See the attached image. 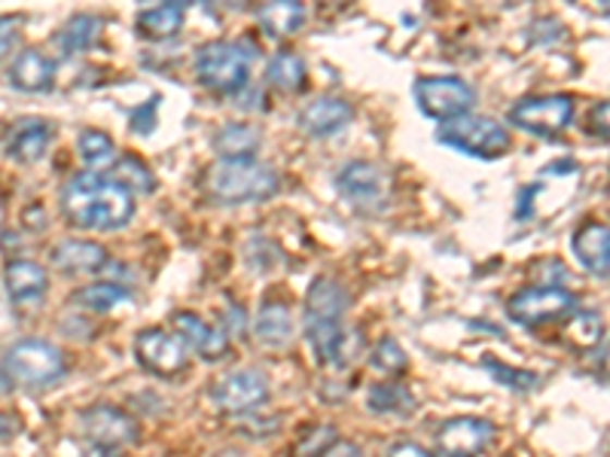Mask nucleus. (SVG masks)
<instances>
[{
    "instance_id": "obj_7",
    "label": "nucleus",
    "mask_w": 610,
    "mask_h": 457,
    "mask_svg": "<svg viewBox=\"0 0 610 457\" xmlns=\"http://www.w3.org/2000/svg\"><path fill=\"white\" fill-rule=\"evenodd\" d=\"M571 311H577V296L571 289L556 287V284L525 287L507 299V318L525 323V326L549 323V320L564 318Z\"/></svg>"
},
{
    "instance_id": "obj_2",
    "label": "nucleus",
    "mask_w": 610,
    "mask_h": 457,
    "mask_svg": "<svg viewBox=\"0 0 610 457\" xmlns=\"http://www.w3.org/2000/svg\"><path fill=\"white\" fill-rule=\"evenodd\" d=\"M278 174L259 159H220L208 171V193L223 205L266 201L278 193Z\"/></svg>"
},
{
    "instance_id": "obj_13",
    "label": "nucleus",
    "mask_w": 610,
    "mask_h": 457,
    "mask_svg": "<svg viewBox=\"0 0 610 457\" xmlns=\"http://www.w3.org/2000/svg\"><path fill=\"white\" fill-rule=\"evenodd\" d=\"M213 396H217V403H220L223 411H232V415L254 411L269 399V381L259 369H239V372H232V375H227L217 384Z\"/></svg>"
},
{
    "instance_id": "obj_29",
    "label": "nucleus",
    "mask_w": 610,
    "mask_h": 457,
    "mask_svg": "<svg viewBox=\"0 0 610 457\" xmlns=\"http://www.w3.org/2000/svg\"><path fill=\"white\" fill-rule=\"evenodd\" d=\"M366 406L376 415H412L415 411V399L410 396L406 387L400 384H376L369 396H366Z\"/></svg>"
},
{
    "instance_id": "obj_12",
    "label": "nucleus",
    "mask_w": 610,
    "mask_h": 457,
    "mask_svg": "<svg viewBox=\"0 0 610 457\" xmlns=\"http://www.w3.org/2000/svg\"><path fill=\"white\" fill-rule=\"evenodd\" d=\"M495 436V427L483 418H449L437 430V445L446 457H479Z\"/></svg>"
},
{
    "instance_id": "obj_35",
    "label": "nucleus",
    "mask_w": 610,
    "mask_h": 457,
    "mask_svg": "<svg viewBox=\"0 0 610 457\" xmlns=\"http://www.w3.org/2000/svg\"><path fill=\"white\" fill-rule=\"evenodd\" d=\"M571 335L577 338L580 345H593L595 338L601 335V318L595 311H580L571 323Z\"/></svg>"
},
{
    "instance_id": "obj_30",
    "label": "nucleus",
    "mask_w": 610,
    "mask_h": 457,
    "mask_svg": "<svg viewBox=\"0 0 610 457\" xmlns=\"http://www.w3.org/2000/svg\"><path fill=\"white\" fill-rule=\"evenodd\" d=\"M129 289L120 287V284H110V281H101V284H89V287L76 289L74 302L83 305V308H91V311H113L117 305L129 302Z\"/></svg>"
},
{
    "instance_id": "obj_5",
    "label": "nucleus",
    "mask_w": 610,
    "mask_h": 457,
    "mask_svg": "<svg viewBox=\"0 0 610 457\" xmlns=\"http://www.w3.org/2000/svg\"><path fill=\"white\" fill-rule=\"evenodd\" d=\"M437 140L476 159H498L510 150V135L501 122L479 113H464L455 120H446L437 128Z\"/></svg>"
},
{
    "instance_id": "obj_9",
    "label": "nucleus",
    "mask_w": 610,
    "mask_h": 457,
    "mask_svg": "<svg viewBox=\"0 0 610 457\" xmlns=\"http://www.w3.org/2000/svg\"><path fill=\"white\" fill-rule=\"evenodd\" d=\"M388 186H391L388 174L376 162H366V159L349 162L335 174L339 196L345 198L349 205H354L357 211H379V208H385Z\"/></svg>"
},
{
    "instance_id": "obj_40",
    "label": "nucleus",
    "mask_w": 610,
    "mask_h": 457,
    "mask_svg": "<svg viewBox=\"0 0 610 457\" xmlns=\"http://www.w3.org/2000/svg\"><path fill=\"white\" fill-rule=\"evenodd\" d=\"M608 101H601V104L593 110V132L601 135V140H608Z\"/></svg>"
},
{
    "instance_id": "obj_34",
    "label": "nucleus",
    "mask_w": 610,
    "mask_h": 457,
    "mask_svg": "<svg viewBox=\"0 0 610 457\" xmlns=\"http://www.w3.org/2000/svg\"><path fill=\"white\" fill-rule=\"evenodd\" d=\"M333 436H335V430L330 424L308 430L303 440H300V445H296V457H320V452L330 445Z\"/></svg>"
},
{
    "instance_id": "obj_26",
    "label": "nucleus",
    "mask_w": 610,
    "mask_h": 457,
    "mask_svg": "<svg viewBox=\"0 0 610 457\" xmlns=\"http://www.w3.org/2000/svg\"><path fill=\"white\" fill-rule=\"evenodd\" d=\"M98 34H101V18L91 13H80L56 34V44L61 46L64 55H80L98 40Z\"/></svg>"
},
{
    "instance_id": "obj_18",
    "label": "nucleus",
    "mask_w": 610,
    "mask_h": 457,
    "mask_svg": "<svg viewBox=\"0 0 610 457\" xmlns=\"http://www.w3.org/2000/svg\"><path fill=\"white\" fill-rule=\"evenodd\" d=\"M10 83L19 91H46L56 83V64L37 49H22L10 64Z\"/></svg>"
},
{
    "instance_id": "obj_38",
    "label": "nucleus",
    "mask_w": 610,
    "mask_h": 457,
    "mask_svg": "<svg viewBox=\"0 0 610 457\" xmlns=\"http://www.w3.org/2000/svg\"><path fill=\"white\" fill-rule=\"evenodd\" d=\"M156 107H159V98H150L147 107L135 110V116H132V128H137L141 135H150L152 125H156V122H152V110H156Z\"/></svg>"
},
{
    "instance_id": "obj_10",
    "label": "nucleus",
    "mask_w": 610,
    "mask_h": 457,
    "mask_svg": "<svg viewBox=\"0 0 610 457\" xmlns=\"http://www.w3.org/2000/svg\"><path fill=\"white\" fill-rule=\"evenodd\" d=\"M80 427L95 448H110V452L125 448L141 436V427H137L135 418L129 411H122L120 406H110V403L89 406L80 415Z\"/></svg>"
},
{
    "instance_id": "obj_27",
    "label": "nucleus",
    "mask_w": 610,
    "mask_h": 457,
    "mask_svg": "<svg viewBox=\"0 0 610 457\" xmlns=\"http://www.w3.org/2000/svg\"><path fill=\"white\" fill-rule=\"evenodd\" d=\"M266 83L278 91H300L305 86V61L293 52H278L266 64Z\"/></svg>"
},
{
    "instance_id": "obj_14",
    "label": "nucleus",
    "mask_w": 610,
    "mask_h": 457,
    "mask_svg": "<svg viewBox=\"0 0 610 457\" xmlns=\"http://www.w3.org/2000/svg\"><path fill=\"white\" fill-rule=\"evenodd\" d=\"M174 330L181 335V342L186 348H193L198 357L205 360H220L229 350V338L220 326H213L208 320H202L198 314H174Z\"/></svg>"
},
{
    "instance_id": "obj_36",
    "label": "nucleus",
    "mask_w": 610,
    "mask_h": 457,
    "mask_svg": "<svg viewBox=\"0 0 610 457\" xmlns=\"http://www.w3.org/2000/svg\"><path fill=\"white\" fill-rule=\"evenodd\" d=\"M320 457H364V448L351 440H335L320 452Z\"/></svg>"
},
{
    "instance_id": "obj_17",
    "label": "nucleus",
    "mask_w": 610,
    "mask_h": 457,
    "mask_svg": "<svg viewBox=\"0 0 610 457\" xmlns=\"http://www.w3.org/2000/svg\"><path fill=\"white\" fill-rule=\"evenodd\" d=\"M574 257L580 259L583 269H589L598 277H608L610 269V232L605 223H583L571 238Z\"/></svg>"
},
{
    "instance_id": "obj_41",
    "label": "nucleus",
    "mask_w": 610,
    "mask_h": 457,
    "mask_svg": "<svg viewBox=\"0 0 610 457\" xmlns=\"http://www.w3.org/2000/svg\"><path fill=\"white\" fill-rule=\"evenodd\" d=\"M19 430H22L19 418H15V415H3V411H0V442L13 440Z\"/></svg>"
},
{
    "instance_id": "obj_19",
    "label": "nucleus",
    "mask_w": 610,
    "mask_h": 457,
    "mask_svg": "<svg viewBox=\"0 0 610 457\" xmlns=\"http://www.w3.org/2000/svg\"><path fill=\"white\" fill-rule=\"evenodd\" d=\"M349 308V293L342 284H335L330 277H318L308 293H305V323H318V320H342Z\"/></svg>"
},
{
    "instance_id": "obj_33",
    "label": "nucleus",
    "mask_w": 610,
    "mask_h": 457,
    "mask_svg": "<svg viewBox=\"0 0 610 457\" xmlns=\"http://www.w3.org/2000/svg\"><path fill=\"white\" fill-rule=\"evenodd\" d=\"M486 366H488V372L501 381V384L513 387V391H522V394H525V391H532L534 384H537V379H534L532 372H525V369L503 366V363H498V360H491V357H486Z\"/></svg>"
},
{
    "instance_id": "obj_22",
    "label": "nucleus",
    "mask_w": 610,
    "mask_h": 457,
    "mask_svg": "<svg viewBox=\"0 0 610 457\" xmlns=\"http://www.w3.org/2000/svg\"><path fill=\"white\" fill-rule=\"evenodd\" d=\"M254 335L259 338V345L266 348H288L290 338H293V314L284 302H263V308L257 311L254 320Z\"/></svg>"
},
{
    "instance_id": "obj_11",
    "label": "nucleus",
    "mask_w": 610,
    "mask_h": 457,
    "mask_svg": "<svg viewBox=\"0 0 610 457\" xmlns=\"http://www.w3.org/2000/svg\"><path fill=\"white\" fill-rule=\"evenodd\" d=\"M135 360L152 375L171 379L181 369H186V345L178 333L150 326V330H141L135 335Z\"/></svg>"
},
{
    "instance_id": "obj_32",
    "label": "nucleus",
    "mask_w": 610,
    "mask_h": 457,
    "mask_svg": "<svg viewBox=\"0 0 610 457\" xmlns=\"http://www.w3.org/2000/svg\"><path fill=\"white\" fill-rule=\"evenodd\" d=\"M113 181L120 183V186H125L132 196H135V193H150L152 189L150 171L141 165L135 156H122V159H117V177H113Z\"/></svg>"
},
{
    "instance_id": "obj_4",
    "label": "nucleus",
    "mask_w": 610,
    "mask_h": 457,
    "mask_svg": "<svg viewBox=\"0 0 610 457\" xmlns=\"http://www.w3.org/2000/svg\"><path fill=\"white\" fill-rule=\"evenodd\" d=\"M0 375L15 387H44L64 375V357L44 338H22L3 350Z\"/></svg>"
},
{
    "instance_id": "obj_6",
    "label": "nucleus",
    "mask_w": 610,
    "mask_h": 457,
    "mask_svg": "<svg viewBox=\"0 0 610 457\" xmlns=\"http://www.w3.org/2000/svg\"><path fill=\"white\" fill-rule=\"evenodd\" d=\"M412 95L418 110L437 122L464 116L476 104V89L461 76H422L412 86Z\"/></svg>"
},
{
    "instance_id": "obj_15",
    "label": "nucleus",
    "mask_w": 610,
    "mask_h": 457,
    "mask_svg": "<svg viewBox=\"0 0 610 457\" xmlns=\"http://www.w3.org/2000/svg\"><path fill=\"white\" fill-rule=\"evenodd\" d=\"M351 120H354V110H351L349 101H342V98H318V101L303 107L300 128L312 137H330L339 135Z\"/></svg>"
},
{
    "instance_id": "obj_37",
    "label": "nucleus",
    "mask_w": 610,
    "mask_h": 457,
    "mask_svg": "<svg viewBox=\"0 0 610 457\" xmlns=\"http://www.w3.org/2000/svg\"><path fill=\"white\" fill-rule=\"evenodd\" d=\"M19 40V22L10 15H0V55H7Z\"/></svg>"
},
{
    "instance_id": "obj_16",
    "label": "nucleus",
    "mask_w": 610,
    "mask_h": 457,
    "mask_svg": "<svg viewBox=\"0 0 610 457\" xmlns=\"http://www.w3.org/2000/svg\"><path fill=\"white\" fill-rule=\"evenodd\" d=\"M49 262L64 274H91L105 269L107 250L86 238H64L49 250Z\"/></svg>"
},
{
    "instance_id": "obj_20",
    "label": "nucleus",
    "mask_w": 610,
    "mask_h": 457,
    "mask_svg": "<svg viewBox=\"0 0 610 457\" xmlns=\"http://www.w3.org/2000/svg\"><path fill=\"white\" fill-rule=\"evenodd\" d=\"M7 289H10V299L19 305H30L44 299L46 287H49V277H46L44 265H37L34 259H13L7 265Z\"/></svg>"
},
{
    "instance_id": "obj_39",
    "label": "nucleus",
    "mask_w": 610,
    "mask_h": 457,
    "mask_svg": "<svg viewBox=\"0 0 610 457\" xmlns=\"http://www.w3.org/2000/svg\"><path fill=\"white\" fill-rule=\"evenodd\" d=\"M388 457H434V455H430L427 448H422V445H415V442H396V445H391Z\"/></svg>"
},
{
    "instance_id": "obj_24",
    "label": "nucleus",
    "mask_w": 610,
    "mask_h": 457,
    "mask_svg": "<svg viewBox=\"0 0 610 457\" xmlns=\"http://www.w3.org/2000/svg\"><path fill=\"white\" fill-rule=\"evenodd\" d=\"M305 18H308L305 7L303 3H293V0H274V3H266V7L257 10L259 28L266 30L269 37H290V34H296L305 25Z\"/></svg>"
},
{
    "instance_id": "obj_42",
    "label": "nucleus",
    "mask_w": 610,
    "mask_h": 457,
    "mask_svg": "<svg viewBox=\"0 0 610 457\" xmlns=\"http://www.w3.org/2000/svg\"><path fill=\"white\" fill-rule=\"evenodd\" d=\"M86 457H120V455H117V452H110V448H95V445H91L89 452H86Z\"/></svg>"
},
{
    "instance_id": "obj_31",
    "label": "nucleus",
    "mask_w": 610,
    "mask_h": 457,
    "mask_svg": "<svg viewBox=\"0 0 610 457\" xmlns=\"http://www.w3.org/2000/svg\"><path fill=\"white\" fill-rule=\"evenodd\" d=\"M369 366H373L379 375H385V379H396V375L406 372L410 357H406V350L400 348L394 338H381L379 345L373 348V354H369Z\"/></svg>"
},
{
    "instance_id": "obj_23",
    "label": "nucleus",
    "mask_w": 610,
    "mask_h": 457,
    "mask_svg": "<svg viewBox=\"0 0 610 457\" xmlns=\"http://www.w3.org/2000/svg\"><path fill=\"white\" fill-rule=\"evenodd\" d=\"M259 144H263L259 128L247 122H227L213 135V150L220 159H257Z\"/></svg>"
},
{
    "instance_id": "obj_21",
    "label": "nucleus",
    "mask_w": 610,
    "mask_h": 457,
    "mask_svg": "<svg viewBox=\"0 0 610 457\" xmlns=\"http://www.w3.org/2000/svg\"><path fill=\"white\" fill-rule=\"evenodd\" d=\"M52 140V125L46 120H22L15 122L7 152L19 159V162H40L49 150Z\"/></svg>"
},
{
    "instance_id": "obj_1",
    "label": "nucleus",
    "mask_w": 610,
    "mask_h": 457,
    "mask_svg": "<svg viewBox=\"0 0 610 457\" xmlns=\"http://www.w3.org/2000/svg\"><path fill=\"white\" fill-rule=\"evenodd\" d=\"M61 211L71 226L110 232V228H122L135 217V196L113 177L76 174L61 189Z\"/></svg>"
},
{
    "instance_id": "obj_28",
    "label": "nucleus",
    "mask_w": 610,
    "mask_h": 457,
    "mask_svg": "<svg viewBox=\"0 0 610 457\" xmlns=\"http://www.w3.org/2000/svg\"><path fill=\"white\" fill-rule=\"evenodd\" d=\"M76 147H80V159L86 162L89 168L95 171H101V168H110L117 165V144H113V137H107L105 132H95V128H86V132H80L76 137Z\"/></svg>"
},
{
    "instance_id": "obj_25",
    "label": "nucleus",
    "mask_w": 610,
    "mask_h": 457,
    "mask_svg": "<svg viewBox=\"0 0 610 457\" xmlns=\"http://www.w3.org/2000/svg\"><path fill=\"white\" fill-rule=\"evenodd\" d=\"M183 18H186L183 3H159V7L141 10L135 15V28L137 34H144L150 40H168L181 30Z\"/></svg>"
},
{
    "instance_id": "obj_3",
    "label": "nucleus",
    "mask_w": 610,
    "mask_h": 457,
    "mask_svg": "<svg viewBox=\"0 0 610 457\" xmlns=\"http://www.w3.org/2000/svg\"><path fill=\"white\" fill-rule=\"evenodd\" d=\"M251 49L232 40H211L196 52V76L205 89L239 95L251 79Z\"/></svg>"
},
{
    "instance_id": "obj_8",
    "label": "nucleus",
    "mask_w": 610,
    "mask_h": 457,
    "mask_svg": "<svg viewBox=\"0 0 610 457\" xmlns=\"http://www.w3.org/2000/svg\"><path fill=\"white\" fill-rule=\"evenodd\" d=\"M574 120V98L571 95H540V98H522L510 107V122L537 137H556Z\"/></svg>"
}]
</instances>
